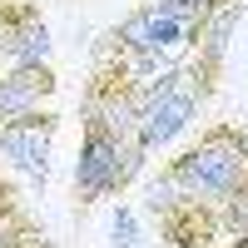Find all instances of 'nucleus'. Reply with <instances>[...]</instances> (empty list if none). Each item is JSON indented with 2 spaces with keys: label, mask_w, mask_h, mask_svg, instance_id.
<instances>
[{
  "label": "nucleus",
  "mask_w": 248,
  "mask_h": 248,
  "mask_svg": "<svg viewBox=\"0 0 248 248\" xmlns=\"http://www.w3.org/2000/svg\"><path fill=\"white\" fill-rule=\"evenodd\" d=\"M223 5L229 0H149V5H134L119 25H109L99 45L124 55L139 75H154L179 55H189Z\"/></svg>",
  "instance_id": "obj_1"
},
{
  "label": "nucleus",
  "mask_w": 248,
  "mask_h": 248,
  "mask_svg": "<svg viewBox=\"0 0 248 248\" xmlns=\"http://www.w3.org/2000/svg\"><path fill=\"white\" fill-rule=\"evenodd\" d=\"M164 174H169L184 194H194V199H214V203L248 199L243 124L238 119H209L189 149H179L169 164H164Z\"/></svg>",
  "instance_id": "obj_2"
},
{
  "label": "nucleus",
  "mask_w": 248,
  "mask_h": 248,
  "mask_svg": "<svg viewBox=\"0 0 248 248\" xmlns=\"http://www.w3.org/2000/svg\"><path fill=\"white\" fill-rule=\"evenodd\" d=\"M144 149L139 134H119L105 114L94 109H79V154H75V209L85 214L105 199H119L129 184L139 179Z\"/></svg>",
  "instance_id": "obj_3"
},
{
  "label": "nucleus",
  "mask_w": 248,
  "mask_h": 248,
  "mask_svg": "<svg viewBox=\"0 0 248 248\" xmlns=\"http://www.w3.org/2000/svg\"><path fill=\"white\" fill-rule=\"evenodd\" d=\"M139 209H144V218L159 223V243L164 248H218L223 238H229L223 203L184 194L169 174H159L149 189H144Z\"/></svg>",
  "instance_id": "obj_4"
},
{
  "label": "nucleus",
  "mask_w": 248,
  "mask_h": 248,
  "mask_svg": "<svg viewBox=\"0 0 248 248\" xmlns=\"http://www.w3.org/2000/svg\"><path fill=\"white\" fill-rule=\"evenodd\" d=\"M55 134H60V114L45 109H30L10 124H0V159L10 164L15 174H25L30 184L45 189L50 179V154H55Z\"/></svg>",
  "instance_id": "obj_5"
},
{
  "label": "nucleus",
  "mask_w": 248,
  "mask_h": 248,
  "mask_svg": "<svg viewBox=\"0 0 248 248\" xmlns=\"http://www.w3.org/2000/svg\"><path fill=\"white\" fill-rule=\"evenodd\" d=\"M50 25L35 0H0V60L10 65H50Z\"/></svg>",
  "instance_id": "obj_6"
},
{
  "label": "nucleus",
  "mask_w": 248,
  "mask_h": 248,
  "mask_svg": "<svg viewBox=\"0 0 248 248\" xmlns=\"http://www.w3.org/2000/svg\"><path fill=\"white\" fill-rule=\"evenodd\" d=\"M55 94H60L55 65H10V60H0V124H10L30 109H45Z\"/></svg>",
  "instance_id": "obj_7"
},
{
  "label": "nucleus",
  "mask_w": 248,
  "mask_h": 248,
  "mask_svg": "<svg viewBox=\"0 0 248 248\" xmlns=\"http://www.w3.org/2000/svg\"><path fill=\"white\" fill-rule=\"evenodd\" d=\"M109 229H114V243H124V248H139V229H134V214H129V209H114Z\"/></svg>",
  "instance_id": "obj_8"
},
{
  "label": "nucleus",
  "mask_w": 248,
  "mask_h": 248,
  "mask_svg": "<svg viewBox=\"0 0 248 248\" xmlns=\"http://www.w3.org/2000/svg\"><path fill=\"white\" fill-rule=\"evenodd\" d=\"M15 214H25V199H20V189H15L10 179H0V223L15 218Z\"/></svg>",
  "instance_id": "obj_9"
},
{
  "label": "nucleus",
  "mask_w": 248,
  "mask_h": 248,
  "mask_svg": "<svg viewBox=\"0 0 248 248\" xmlns=\"http://www.w3.org/2000/svg\"><path fill=\"white\" fill-rule=\"evenodd\" d=\"M243 144H248V124H243Z\"/></svg>",
  "instance_id": "obj_10"
}]
</instances>
